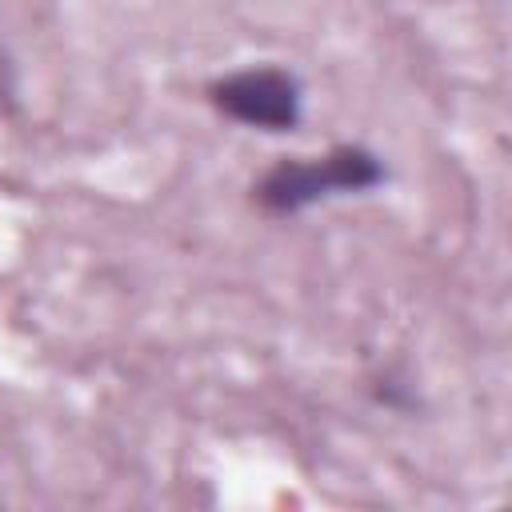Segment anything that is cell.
Instances as JSON below:
<instances>
[{"label":"cell","instance_id":"cell-2","mask_svg":"<svg viewBox=\"0 0 512 512\" xmlns=\"http://www.w3.org/2000/svg\"><path fill=\"white\" fill-rule=\"evenodd\" d=\"M204 96L224 120L256 132H272V136L296 132L304 120V80L276 60L224 72L208 80Z\"/></svg>","mask_w":512,"mask_h":512},{"label":"cell","instance_id":"cell-3","mask_svg":"<svg viewBox=\"0 0 512 512\" xmlns=\"http://www.w3.org/2000/svg\"><path fill=\"white\" fill-rule=\"evenodd\" d=\"M20 104V80H16V64L12 56L0 48V112H16Z\"/></svg>","mask_w":512,"mask_h":512},{"label":"cell","instance_id":"cell-1","mask_svg":"<svg viewBox=\"0 0 512 512\" xmlns=\"http://www.w3.org/2000/svg\"><path fill=\"white\" fill-rule=\"evenodd\" d=\"M388 164L368 144H336L320 156H280L252 184V204L268 216H300L336 196H364L388 184Z\"/></svg>","mask_w":512,"mask_h":512}]
</instances>
